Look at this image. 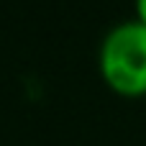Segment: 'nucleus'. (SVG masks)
Instances as JSON below:
<instances>
[{"label": "nucleus", "mask_w": 146, "mask_h": 146, "mask_svg": "<svg viewBox=\"0 0 146 146\" xmlns=\"http://www.w3.org/2000/svg\"><path fill=\"white\" fill-rule=\"evenodd\" d=\"M133 13H136V21L146 26V0H133Z\"/></svg>", "instance_id": "obj_2"}, {"label": "nucleus", "mask_w": 146, "mask_h": 146, "mask_svg": "<svg viewBox=\"0 0 146 146\" xmlns=\"http://www.w3.org/2000/svg\"><path fill=\"white\" fill-rule=\"evenodd\" d=\"M98 67L103 82L121 98L146 95V26L123 21L110 28L100 44Z\"/></svg>", "instance_id": "obj_1"}]
</instances>
